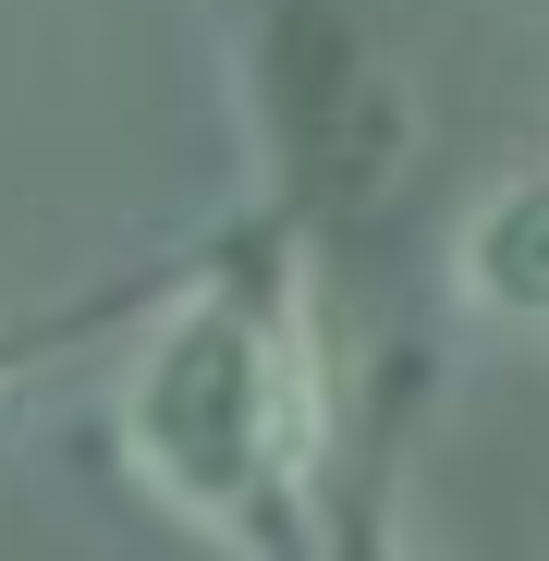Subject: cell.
Here are the masks:
<instances>
[{
	"label": "cell",
	"mask_w": 549,
	"mask_h": 561,
	"mask_svg": "<svg viewBox=\"0 0 549 561\" xmlns=\"http://www.w3.org/2000/svg\"><path fill=\"white\" fill-rule=\"evenodd\" d=\"M13 379H25V342H0V391H13Z\"/></svg>",
	"instance_id": "4"
},
{
	"label": "cell",
	"mask_w": 549,
	"mask_h": 561,
	"mask_svg": "<svg viewBox=\"0 0 549 561\" xmlns=\"http://www.w3.org/2000/svg\"><path fill=\"white\" fill-rule=\"evenodd\" d=\"M330 342L306 232L256 220L159 294L147 342L123 354L111 439L123 477L220 561H306L330 513Z\"/></svg>",
	"instance_id": "1"
},
{
	"label": "cell",
	"mask_w": 549,
	"mask_h": 561,
	"mask_svg": "<svg viewBox=\"0 0 549 561\" xmlns=\"http://www.w3.org/2000/svg\"><path fill=\"white\" fill-rule=\"evenodd\" d=\"M306 561H403V549H391V477H366L354 501H330Z\"/></svg>",
	"instance_id": "3"
},
{
	"label": "cell",
	"mask_w": 549,
	"mask_h": 561,
	"mask_svg": "<svg viewBox=\"0 0 549 561\" xmlns=\"http://www.w3.org/2000/svg\"><path fill=\"white\" fill-rule=\"evenodd\" d=\"M451 294L489 330H549V159H513L451 232Z\"/></svg>",
	"instance_id": "2"
}]
</instances>
